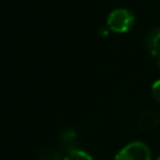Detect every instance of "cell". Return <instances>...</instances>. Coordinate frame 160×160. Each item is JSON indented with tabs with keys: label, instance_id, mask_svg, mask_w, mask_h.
I'll return each instance as SVG.
<instances>
[{
	"label": "cell",
	"instance_id": "1",
	"mask_svg": "<svg viewBox=\"0 0 160 160\" xmlns=\"http://www.w3.org/2000/svg\"><path fill=\"white\" fill-rule=\"evenodd\" d=\"M135 18L132 15V12L128 9L124 8H119L112 10L106 20V26L109 28V30L118 32V34H122L129 31L132 25H134Z\"/></svg>",
	"mask_w": 160,
	"mask_h": 160
},
{
	"label": "cell",
	"instance_id": "2",
	"mask_svg": "<svg viewBox=\"0 0 160 160\" xmlns=\"http://www.w3.org/2000/svg\"><path fill=\"white\" fill-rule=\"evenodd\" d=\"M114 160H151V152L145 142L131 141L115 155Z\"/></svg>",
	"mask_w": 160,
	"mask_h": 160
},
{
	"label": "cell",
	"instance_id": "3",
	"mask_svg": "<svg viewBox=\"0 0 160 160\" xmlns=\"http://www.w3.org/2000/svg\"><path fill=\"white\" fill-rule=\"evenodd\" d=\"M146 49L160 69V26L154 28L146 38Z\"/></svg>",
	"mask_w": 160,
	"mask_h": 160
},
{
	"label": "cell",
	"instance_id": "4",
	"mask_svg": "<svg viewBox=\"0 0 160 160\" xmlns=\"http://www.w3.org/2000/svg\"><path fill=\"white\" fill-rule=\"evenodd\" d=\"M160 124V115L154 110H145L138 116V126L142 131H151Z\"/></svg>",
	"mask_w": 160,
	"mask_h": 160
},
{
	"label": "cell",
	"instance_id": "5",
	"mask_svg": "<svg viewBox=\"0 0 160 160\" xmlns=\"http://www.w3.org/2000/svg\"><path fill=\"white\" fill-rule=\"evenodd\" d=\"M61 146L65 149L66 154L78 150V135L74 130H65L60 135Z\"/></svg>",
	"mask_w": 160,
	"mask_h": 160
},
{
	"label": "cell",
	"instance_id": "6",
	"mask_svg": "<svg viewBox=\"0 0 160 160\" xmlns=\"http://www.w3.org/2000/svg\"><path fill=\"white\" fill-rule=\"evenodd\" d=\"M39 160H64L61 152L54 149H41L38 154Z\"/></svg>",
	"mask_w": 160,
	"mask_h": 160
},
{
	"label": "cell",
	"instance_id": "7",
	"mask_svg": "<svg viewBox=\"0 0 160 160\" xmlns=\"http://www.w3.org/2000/svg\"><path fill=\"white\" fill-rule=\"evenodd\" d=\"M64 160H94V158L90 154H88L86 151H82V150L78 149L75 151L68 152L64 156Z\"/></svg>",
	"mask_w": 160,
	"mask_h": 160
},
{
	"label": "cell",
	"instance_id": "8",
	"mask_svg": "<svg viewBox=\"0 0 160 160\" xmlns=\"http://www.w3.org/2000/svg\"><path fill=\"white\" fill-rule=\"evenodd\" d=\"M151 95H152L154 100L160 104V79L156 80V81L151 85Z\"/></svg>",
	"mask_w": 160,
	"mask_h": 160
},
{
	"label": "cell",
	"instance_id": "9",
	"mask_svg": "<svg viewBox=\"0 0 160 160\" xmlns=\"http://www.w3.org/2000/svg\"><path fill=\"white\" fill-rule=\"evenodd\" d=\"M156 160H160V154H159V156L156 158Z\"/></svg>",
	"mask_w": 160,
	"mask_h": 160
}]
</instances>
